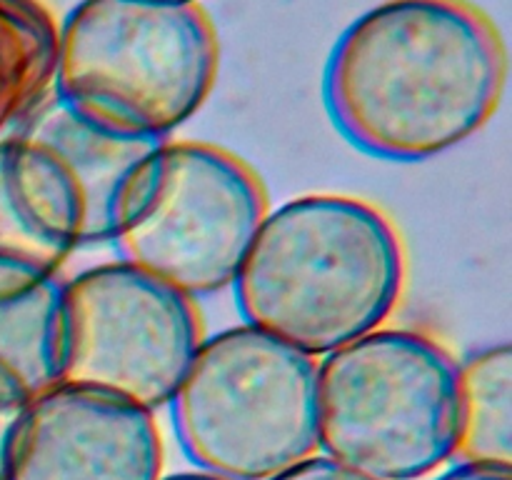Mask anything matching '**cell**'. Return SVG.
Masks as SVG:
<instances>
[{
    "instance_id": "1",
    "label": "cell",
    "mask_w": 512,
    "mask_h": 480,
    "mask_svg": "<svg viewBox=\"0 0 512 480\" xmlns=\"http://www.w3.org/2000/svg\"><path fill=\"white\" fill-rule=\"evenodd\" d=\"M505 83V40L478 5L385 0L338 38L323 100L355 150L423 163L478 135L498 113Z\"/></svg>"
},
{
    "instance_id": "2",
    "label": "cell",
    "mask_w": 512,
    "mask_h": 480,
    "mask_svg": "<svg viewBox=\"0 0 512 480\" xmlns=\"http://www.w3.org/2000/svg\"><path fill=\"white\" fill-rule=\"evenodd\" d=\"M233 290L245 323L323 358L385 328L405 290L403 238L368 200L300 195L265 213Z\"/></svg>"
},
{
    "instance_id": "3",
    "label": "cell",
    "mask_w": 512,
    "mask_h": 480,
    "mask_svg": "<svg viewBox=\"0 0 512 480\" xmlns=\"http://www.w3.org/2000/svg\"><path fill=\"white\" fill-rule=\"evenodd\" d=\"M220 43L180 0H80L58 25L55 95L115 133L168 140L215 88Z\"/></svg>"
},
{
    "instance_id": "4",
    "label": "cell",
    "mask_w": 512,
    "mask_h": 480,
    "mask_svg": "<svg viewBox=\"0 0 512 480\" xmlns=\"http://www.w3.org/2000/svg\"><path fill=\"white\" fill-rule=\"evenodd\" d=\"M168 408L183 453L223 480H270L320 450L318 363L248 323L203 338Z\"/></svg>"
},
{
    "instance_id": "5",
    "label": "cell",
    "mask_w": 512,
    "mask_h": 480,
    "mask_svg": "<svg viewBox=\"0 0 512 480\" xmlns=\"http://www.w3.org/2000/svg\"><path fill=\"white\" fill-rule=\"evenodd\" d=\"M458 360L430 335L378 328L318 363V445L375 480H420L455 455Z\"/></svg>"
},
{
    "instance_id": "6",
    "label": "cell",
    "mask_w": 512,
    "mask_h": 480,
    "mask_svg": "<svg viewBox=\"0 0 512 480\" xmlns=\"http://www.w3.org/2000/svg\"><path fill=\"white\" fill-rule=\"evenodd\" d=\"M268 210L263 183L238 155L163 140L113 245L125 263L205 298L233 288Z\"/></svg>"
},
{
    "instance_id": "7",
    "label": "cell",
    "mask_w": 512,
    "mask_h": 480,
    "mask_svg": "<svg viewBox=\"0 0 512 480\" xmlns=\"http://www.w3.org/2000/svg\"><path fill=\"white\" fill-rule=\"evenodd\" d=\"M203 343L193 298L115 260L60 285L58 385L145 410L170 403Z\"/></svg>"
},
{
    "instance_id": "8",
    "label": "cell",
    "mask_w": 512,
    "mask_h": 480,
    "mask_svg": "<svg viewBox=\"0 0 512 480\" xmlns=\"http://www.w3.org/2000/svg\"><path fill=\"white\" fill-rule=\"evenodd\" d=\"M40 200L75 248L113 245L163 140L103 128L50 95L10 133Z\"/></svg>"
},
{
    "instance_id": "9",
    "label": "cell",
    "mask_w": 512,
    "mask_h": 480,
    "mask_svg": "<svg viewBox=\"0 0 512 480\" xmlns=\"http://www.w3.org/2000/svg\"><path fill=\"white\" fill-rule=\"evenodd\" d=\"M153 413L95 390L53 385L20 415L5 480H160Z\"/></svg>"
},
{
    "instance_id": "10",
    "label": "cell",
    "mask_w": 512,
    "mask_h": 480,
    "mask_svg": "<svg viewBox=\"0 0 512 480\" xmlns=\"http://www.w3.org/2000/svg\"><path fill=\"white\" fill-rule=\"evenodd\" d=\"M75 240L40 200L10 135L0 138V298L58 280Z\"/></svg>"
},
{
    "instance_id": "11",
    "label": "cell",
    "mask_w": 512,
    "mask_h": 480,
    "mask_svg": "<svg viewBox=\"0 0 512 480\" xmlns=\"http://www.w3.org/2000/svg\"><path fill=\"white\" fill-rule=\"evenodd\" d=\"M60 283L0 298V400L28 408L58 385Z\"/></svg>"
},
{
    "instance_id": "12",
    "label": "cell",
    "mask_w": 512,
    "mask_h": 480,
    "mask_svg": "<svg viewBox=\"0 0 512 480\" xmlns=\"http://www.w3.org/2000/svg\"><path fill=\"white\" fill-rule=\"evenodd\" d=\"M58 23L43 0H0V138L55 93Z\"/></svg>"
},
{
    "instance_id": "13",
    "label": "cell",
    "mask_w": 512,
    "mask_h": 480,
    "mask_svg": "<svg viewBox=\"0 0 512 480\" xmlns=\"http://www.w3.org/2000/svg\"><path fill=\"white\" fill-rule=\"evenodd\" d=\"M453 460L512 468V350L508 343L480 348L458 363Z\"/></svg>"
},
{
    "instance_id": "14",
    "label": "cell",
    "mask_w": 512,
    "mask_h": 480,
    "mask_svg": "<svg viewBox=\"0 0 512 480\" xmlns=\"http://www.w3.org/2000/svg\"><path fill=\"white\" fill-rule=\"evenodd\" d=\"M270 480H375V478L350 468V465L338 463V460L328 458V455L315 453L310 455V458H305L303 463L283 470V473L275 475V478Z\"/></svg>"
},
{
    "instance_id": "15",
    "label": "cell",
    "mask_w": 512,
    "mask_h": 480,
    "mask_svg": "<svg viewBox=\"0 0 512 480\" xmlns=\"http://www.w3.org/2000/svg\"><path fill=\"white\" fill-rule=\"evenodd\" d=\"M435 480H512V468L455 460V463L450 465L445 473H440Z\"/></svg>"
},
{
    "instance_id": "16",
    "label": "cell",
    "mask_w": 512,
    "mask_h": 480,
    "mask_svg": "<svg viewBox=\"0 0 512 480\" xmlns=\"http://www.w3.org/2000/svg\"><path fill=\"white\" fill-rule=\"evenodd\" d=\"M25 408H15L0 400V480L8 475V460H10V445H13L15 428L20 423V415Z\"/></svg>"
},
{
    "instance_id": "17",
    "label": "cell",
    "mask_w": 512,
    "mask_h": 480,
    "mask_svg": "<svg viewBox=\"0 0 512 480\" xmlns=\"http://www.w3.org/2000/svg\"><path fill=\"white\" fill-rule=\"evenodd\" d=\"M160 480H223L218 475L203 473V470H188V473H173V475H160Z\"/></svg>"
},
{
    "instance_id": "18",
    "label": "cell",
    "mask_w": 512,
    "mask_h": 480,
    "mask_svg": "<svg viewBox=\"0 0 512 480\" xmlns=\"http://www.w3.org/2000/svg\"><path fill=\"white\" fill-rule=\"evenodd\" d=\"M180 3H198V0H180Z\"/></svg>"
}]
</instances>
